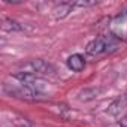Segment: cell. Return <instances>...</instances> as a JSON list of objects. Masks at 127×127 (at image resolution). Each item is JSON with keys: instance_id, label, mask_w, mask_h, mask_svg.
I'll use <instances>...</instances> for the list:
<instances>
[{"instance_id": "cell-6", "label": "cell", "mask_w": 127, "mask_h": 127, "mask_svg": "<svg viewBox=\"0 0 127 127\" xmlns=\"http://www.w3.org/2000/svg\"><path fill=\"white\" fill-rule=\"evenodd\" d=\"M67 67L73 72H81L85 67V60L81 54H72L67 58Z\"/></svg>"}, {"instance_id": "cell-4", "label": "cell", "mask_w": 127, "mask_h": 127, "mask_svg": "<svg viewBox=\"0 0 127 127\" xmlns=\"http://www.w3.org/2000/svg\"><path fill=\"white\" fill-rule=\"evenodd\" d=\"M127 108V91L126 93H123L121 96H118L109 106H108V114L109 115H118L123 109H126Z\"/></svg>"}, {"instance_id": "cell-5", "label": "cell", "mask_w": 127, "mask_h": 127, "mask_svg": "<svg viewBox=\"0 0 127 127\" xmlns=\"http://www.w3.org/2000/svg\"><path fill=\"white\" fill-rule=\"evenodd\" d=\"M73 9V3L70 2H63V3H58L57 6L52 8V15L55 20H63V18H66Z\"/></svg>"}, {"instance_id": "cell-3", "label": "cell", "mask_w": 127, "mask_h": 127, "mask_svg": "<svg viewBox=\"0 0 127 127\" xmlns=\"http://www.w3.org/2000/svg\"><path fill=\"white\" fill-rule=\"evenodd\" d=\"M5 91L14 97H23V99H33V97H36V94H39L34 88H32L30 85L23 84L20 81L17 84H5Z\"/></svg>"}, {"instance_id": "cell-7", "label": "cell", "mask_w": 127, "mask_h": 127, "mask_svg": "<svg viewBox=\"0 0 127 127\" xmlns=\"http://www.w3.org/2000/svg\"><path fill=\"white\" fill-rule=\"evenodd\" d=\"M99 94H100V88L90 87V88H84L82 91H79V94H78V99H79L81 102H88V100H93V99H96Z\"/></svg>"}, {"instance_id": "cell-1", "label": "cell", "mask_w": 127, "mask_h": 127, "mask_svg": "<svg viewBox=\"0 0 127 127\" xmlns=\"http://www.w3.org/2000/svg\"><path fill=\"white\" fill-rule=\"evenodd\" d=\"M20 72L23 73H32V75H54L55 69L52 64L42 58H34L30 61H26L20 64Z\"/></svg>"}, {"instance_id": "cell-2", "label": "cell", "mask_w": 127, "mask_h": 127, "mask_svg": "<svg viewBox=\"0 0 127 127\" xmlns=\"http://www.w3.org/2000/svg\"><path fill=\"white\" fill-rule=\"evenodd\" d=\"M115 45L117 40L112 36H100L88 42V45L85 46V52L88 55H100L103 52H108L111 48H115Z\"/></svg>"}, {"instance_id": "cell-9", "label": "cell", "mask_w": 127, "mask_h": 127, "mask_svg": "<svg viewBox=\"0 0 127 127\" xmlns=\"http://www.w3.org/2000/svg\"><path fill=\"white\" fill-rule=\"evenodd\" d=\"M94 5L96 2H73V6H79V8H90Z\"/></svg>"}, {"instance_id": "cell-8", "label": "cell", "mask_w": 127, "mask_h": 127, "mask_svg": "<svg viewBox=\"0 0 127 127\" xmlns=\"http://www.w3.org/2000/svg\"><path fill=\"white\" fill-rule=\"evenodd\" d=\"M2 29L5 32H9V33H12V32H21L23 30L21 24L18 21L12 20V18H5L3 20V24H2Z\"/></svg>"}, {"instance_id": "cell-11", "label": "cell", "mask_w": 127, "mask_h": 127, "mask_svg": "<svg viewBox=\"0 0 127 127\" xmlns=\"http://www.w3.org/2000/svg\"><path fill=\"white\" fill-rule=\"evenodd\" d=\"M24 127H29V126H24Z\"/></svg>"}, {"instance_id": "cell-10", "label": "cell", "mask_w": 127, "mask_h": 127, "mask_svg": "<svg viewBox=\"0 0 127 127\" xmlns=\"http://www.w3.org/2000/svg\"><path fill=\"white\" fill-rule=\"evenodd\" d=\"M118 126H120V127H127V115H126V117H123V118L120 120Z\"/></svg>"}]
</instances>
